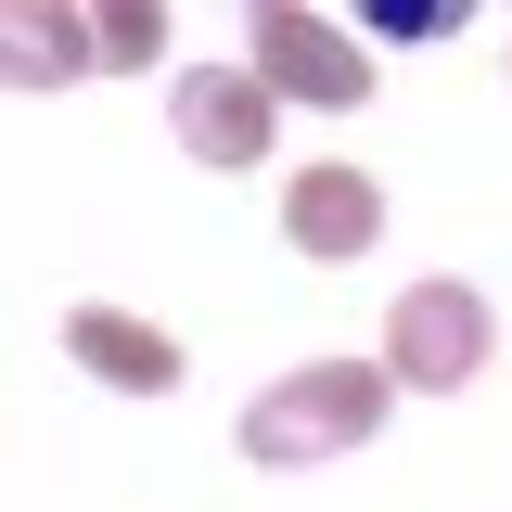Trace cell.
<instances>
[{
	"instance_id": "52a82bcc",
	"label": "cell",
	"mask_w": 512,
	"mask_h": 512,
	"mask_svg": "<svg viewBox=\"0 0 512 512\" xmlns=\"http://www.w3.org/2000/svg\"><path fill=\"white\" fill-rule=\"evenodd\" d=\"M103 64V26L90 13H52V0H13L0 13V77L13 90H64V77H90Z\"/></svg>"
},
{
	"instance_id": "9c48e42d",
	"label": "cell",
	"mask_w": 512,
	"mask_h": 512,
	"mask_svg": "<svg viewBox=\"0 0 512 512\" xmlns=\"http://www.w3.org/2000/svg\"><path fill=\"white\" fill-rule=\"evenodd\" d=\"M436 26H461V0H384L372 39H436Z\"/></svg>"
},
{
	"instance_id": "277c9868",
	"label": "cell",
	"mask_w": 512,
	"mask_h": 512,
	"mask_svg": "<svg viewBox=\"0 0 512 512\" xmlns=\"http://www.w3.org/2000/svg\"><path fill=\"white\" fill-rule=\"evenodd\" d=\"M167 128H180L192 167H256V154H269V90H256V64H180V77H167Z\"/></svg>"
},
{
	"instance_id": "8992f818",
	"label": "cell",
	"mask_w": 512,
	"mask_h": 512,
	"mask_svg": "<svg viewBox=\"0 0 512 512\" xmlns=\"http://www.w3.org/2000/svg\"><path fill=\"white\" fill-rule=\"evenodd\" d=\"M64 359L90 384H116V397H180V346L128 308H64Z\"/></svg>"
},
{
	"instance_id": "7a4b0ae2",
	"label": "cell",
	"mask_w": 512,
	"mask_h": 512,
	"mask_svg": "<svg viewBox=\"0 0 512 512\" xmlns=\"http://www.w3.org/2000/svg\"><path fill=\"white\" fill-rule=\"evenodd\" d=\"M244 52H256V90H269V103H308V116H359V103H372V52H359V26H333V13L269 0L244 26Z\"/></svg>"
},
{
	"instance_id": "3957f363",
	"label": "cell",
	"mask_w": 512,
	"mask_h": 512,
	"mask_svg": "<svg viewBox=\"0 0 512 512\" xmlns=\"http://www.w3.org/2000/svg\"><path fill=\"white\" fill-rule=\"evenodd\" d=\"M487 359H500V320H487L474 282H410L384 308V372L410 384V397H461Z\"/></svg>"
},
{
	"instance_id": "5b68a950",
	"label": "cell",
	"mask_w": 512,
	"mask_h": 512,
	"mask_svg": "<svg viewBox=\"0 0 512 512\" xmlns=\"http://www.w3.org/2000/svg\"><path fill=\"white\" fill-rule=\"evenodd\" d=\"M282 244L320 256V269L372 256L384 244V180H372V167H295V192H282Z\"/></svg>"
},
{
	"instance_id": "ba28073f",
	"label": "cell",
	"mask_w": 512,
	"mask_h": 512,
	"mask_svg": "<svg viewBox=\"0 0 512 512\" xmlns=\"http://www.w3.org/2000/svg\"><path fill=\"white\" fill-rule=\"evenodd\" d=\"M90 26H103V64H154V39H167L154 0H116V13H90Z\"/></svg>"
},
{
	"instance_id": "6da1fadb",
	"label": "cell",
	"mask_w": 512,
	"mask_h": 512,
	"mask_svg": "<svg viewBox=\"0 0 512 512\" xmlns=\"http://www.w3.org/2000/svg\"><path fill=\"white\" fill-rule=\"evenodd\" d=\"M384 397H397L384 359H308V372H282V384H256V397H244V461H269V474L346 461V448H372Z\"/></svg>"
}]
</instances>
